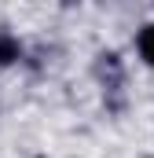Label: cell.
Returning <instances> with one entry per match:
<instances>
[{
  "label": "cell",
  "instance_id": "1",
  "mask_svg": "<svg viewBox=\"0 0 154 158\" xmlns=\"http://www.w3.org/2000/svg\"><path fill=\"white\" fill-rule=\"evenodd\" d=\"M18 59H22L18 37H11L7 30H0V66H11V63H18Z\"/></svg>",
  "mask_w": 154,
  "mask_h": 158
},
{
  "label": "cell",
  "instance_id": "2",
  "mask_svg": "<svg viewBox=\"0 0 154 158\" xmlns=\"http://www.w3.org/2000/svg\"><path fill=\"white\" fill-rule=\"evenodd\" d=\"M136 48H140V59L154 66V22H147L143 30H140V37H136Z\"/></svg>",
  "mask_w": 154,
  "mask_h": 158
},
{
  "label": "cell",
  "instance_id": "3",
  "mask_svg": "<svg viewBox=\"0 0 154 158\" xmlns=\"http://www.w3.org/2000/svg\"><path fill=\"white\" fill-rule=\"evenodd\" d=\"M40 158H44V155H40Z\"/></svg>",
  "mask_w": 154,
  "mask_h": 158
}]
</instances>
